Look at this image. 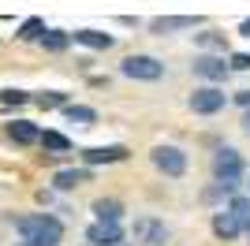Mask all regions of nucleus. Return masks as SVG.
<instances>
[{
    "instance_id": "nucleus-1",
    "label": "nucleus",
    "mask_w": 250,
    "mask_h": 246,
    "mask_svg": "<svg viewBox=\"0 0 250 246\" xmlns=\"http://www.w3.org/2000/svg\"><path fill=\"white\" fill-rule=\"evenodd\" d=\"M15 231L22 235V243L30 246H60L63 243V220L52 213H30L15 220Z\"/></svg>"
},
{
    "instance_id": "nucleus-2",
    "label": "nucleus",
    "mask_w": 250,
    "mask_h": 246,
    "mask_svg": "<svg viewBox=\"0 0 250 246\" xmlns=\"http://www.w3.org/2000/svg\"><path fill=\"white\" fill-rule=\"evenodd\" d=\"M243 172H247V161H243V153H239V149L224 145V149H217V153H213V179H217V183L239 186Z\"/></svg>"
},
{
    "instance_id": "nucleus-3",
    "label": "nucleus",
    "mask_w": 250,
    "mask_h": 246,
    "mask_svg": "<svg viewBox=\"0 0 250 246\" xmlns=\"http://www.w3.org/2000/svg\"><path fill=\"white\" fill-rule=\"evenodd\" d=\"M120 75H124V79H135V82H157V79H165V63L157 60V56L135 52V56H127V60L120 63Z\"/></svg>"
},
{
    "instance_id": "nucleus-4",
    "label": "nucleus",
    "mask_w": 250,
    "mask_h": 246,
    "mask_svg": "<svg viewBox=\"0 0 250 246\" xmlns=\"http://www.w3.org/2000/svg\"><path fill=\"white\" fill-rule=\"evenodd\" d=\"M149 161H153V168L161 175H168V179H179V175L187 172V153H183L179 145H153V149H149Z\"/></svg>"
},
{
    "instance_id": "nucleus-5",
    "label": "nucleus",
    "mask_w": 250,
    "mask_h": 246,
    "mask_svg": "<svg viewBox=\"0 0 250 246\" xmlns=\"http://www.w3.org/2000/svg\"><path fill=\"white\" fill-rule=\"evenodd\" d=\"M190 71L198 75V79H206L209 86H217V82H228V63H224V56H217V52H202V56H194V63H190Z\"/></svg>"
},
{
    "instance_id": "nucleus-6",
    "label": "nucleus",
    "mask_w": 250,
    "mask_h": 246,
    "mask_svg": "<svg viewBox=\"0 0 250 246\" xmlns=\"http://www.w3.org/2000/svg\"><path fill=\"white\" fill-rule=\"evenodd\" d=\"M224 104H228V93L220 86H198L190 93V112H198V116H217Z\"/></svg>"
},
{
    "instance_id": "nucleus-7",
    "label": "nucleus",
    "mask_w": 250,
    "mask_h": 246,
    "mask_svg": "<svg viewBox=\"0 0 250 246\" xmlns=\"http://www.w3.org/2000/svg\"><path fill=\"white\" fill-rule=\"evenodd\" d=\"M79 157H83V168H97V164H124L127 157H131V149L112 142V145H90V149H83Z\"/></svg>"
},
{
    "instance_id": "nucleus-8",
    "label": "nucleus",
    "mask_w": 250,
    "mask_h": 246,
    "mask_svg": "<svg viewBox=\"0 0 250 246\" xmlns=\"http://www.w3.org/2000/svg\"><path fill=\"white\" fill-rule=\"evenodd\" d=\"M131 235H135V243H142V246H165L168 243V227L161 224V220H153V216H138L135 227H131Z\"/></svg>"
},
{
    "instance_id": "nucleus-9",
    "label": "nucleus",
    "mask_w": 250,
    "mask_h": 246,
    "mask_svg": "<svg viewBox=\"0 0 250 246\" xmlns=\"http://www.w3.org/2000/svg\"><path fill=\"white\" fill-rule=\"evenodd\" d=\"M86 243L90 246H120L124 243V227L120 224H90L86 227Z\"/></svg>"
},
{
    "instance_id": "nucleus-10",
    "label": "nucleus",
    "mask_w": 250,
    "mask_h": 246,
    "mask_svg": "<svg viewBox=\"0 0 250 246\" xmlns=\"http://www.w3.org/2000/svg\"><path fill=\"white\" fill-rule=\"evenodd\" d=\"M198 15H157L149 19V30L153 34H176V30H194L198 26Z\"/></svg>"
},
{
    "instance_id": "nucleus-11",
    "label": "nucleus",
    "mask_w": 250,
    "mask_h": 246,
    "mask_svg": "<svg viewBox=\"0 0 250 246\" xmlns=\"http://www.w3.org/2000/svg\"><path fill=\"white\" fill-rule=\"evenodd\" d=\"M4 134H8L15 145H38V123H30V120H11V123H4Z\"/></svg>"
},
{
    "instance_id": "nucleus-12",
    "label": "nucleus",
    "mask_w": 250,
    "mask_h": 246,
    "mask_svg": "<svg viewBox=\"0 0 250 246\" xmlns=\"http://www.w3.org/2000/svg\"><path fill=\"white\" fill-rule=\"evenodd\" d=\"M71 41H79V45H86V49H94V52H104V49H112L116 38L112 34H104V30H90V26H83V30H75Z\"/></svg>"
},
{
    "instance_id": "nucleus-13",
    "label": "nucleus",
    "mask_w": 250,
    "mask_h": 246,
    "mask_svg": "<svg viewBox=\"0 0 250 246\" xmlns=\"http://www.w3.org/2000/svg\"><path fill=\"white\" fill-rule=\"evenodd\" d=\"M90 168H60V172L52 175V186L56 190H75V186H83V183H90Z\"/></svg>"
},
{
    "instance_id": "nucleus-14",
    "label": "nucleus",
    "mask_w": 250,
    "mask_h": 246,
    "mask_svg": "<svg viewBox=\"0 0 250 246\" xmlns=\"http://www.w3.org/2000/svg\"><path fill=\"white\" fill-rule=\"evenodd\" d=\"M94 216H97V224H120L124 202H116V198H97L94 202Z\"/></svg>"
},
{
    "instance_id": "nucleus-15",
    "label": "nucleus",
    "mask_w": 250,
    "mask_h": 246,
    "mask_svg": "<svg viewBox=\"0 0 250 246\" xmlns=\"http://www.w3.org/2000/svg\"><path fill=\"white\" fill-rule=\"evenodd\" d=\"M213 235H217L220 243H231V239H239V224L231 220V213H228V209L213 213Z\"/></svg>"
},
{
    "instance_id": "nucleus-16",
    "label": "nucleus",
    "mask_w": 250,
    "mask_h": 246,
    "mask_svg": "<svg viewBox=\"0 0 250 246\" xmlns=\"http://www.w3.org/2000/svg\"><path fill=\"white\" fill-rule=\"evenodd\" d=\"M60 112H63L67 123H79V127H94L97 123V112L90 108V104H63Z\"/></svg>"
},
{
    "instance_id": "nucleus-17",
    "label": "nucleus",
    "mask_w": 250,
    "mask_h": 246,
    "mask_svg": "<svg viewBox=\"0 0 250 246\" xmlns=\"http://www.w3.org/2000/svg\"><path fill=\"white\" fill-rule=\"evenodd\" d=\"M38 145L49 149V157H56V153H67V149H71V138L60 134V131H42L38 134Z\"/></svg>"
},
{
    "instance_id": "nucleus-18",
    "label": "nucleus",
    "mask_w": 250,
    "mask_h": 246,
    "mask_svg": "<svg viewBox=\"0 0 250 246\" xmlns=\"http://www.w3.org/2000/svg\"><path fill=\"white\" fill-rule=\"evenodd\" d=\"M228 213H231V220L239 224V231H250V198L235 194V198L228 202Z\"/></svg>"
},
{
    "instance_id": "nucleus-19",
    "label": "nucleus",
    "mask_w": 250,
    "mask_h": 246,
    "mask_svg": "<svg viewBox=\"0 0 250 246\" xmlns=\"http://www.w3.org/2000/svg\"><path fill=\"white\" fill-rule=\"evenodd\" d=\"M38 41H42V49H49V52H63L67 45H71V34H67V30H52V26H45V34H42Z\"/></svg>"
},
{
    "instance_id": "nucleus-20",
    "label": "nucleus",
    "mask_w": 250,
    "mask_h": 246,
    "mask_svg": "<svg viewBox=\"0 0 250 246\" xmlns=\"http://www.w3.org/2000/svg\"><path fill=\"white\" fill-rule=\"evenodd\" d=\"M30 101L38 104V108H63L67 104V93H60V90H45V93H30Z\"/></svg>"
},
{
    "instance_id": "nucleus-21",
    "label": "nucleus",
    "mask_w": 250,
    "mask_h": 246,
    "mask_svg": "<svg viewBox=\"0 0 250 246\" xmlns=\"http://www.w3.org/2000/svg\"><path fill=\"white\" fill-rule=\"evenodd\" d=\"M194 45L213 49V52H224V49H228V38H224L220 30H202V34H194Z\"/></svg>"
},
{
    "instance_id": "nucleus-22",
    "label": "nucleus",
    "mask_w": 250,
    "mask_h": 246,
    "mask_svg": "<svg viewBox=\"0 0 250 246\" xmlns=\"http://www.w3.org/2000/svg\"><path fill=\"white\" fill-rule=\"evenodd\" d=\"M42 34H45V19H38V15H34V19H26L19 30H15V38H19V41H38Z\"/></svg>"
},
{
    "instance_id": "nucleus-23",
    "label": "nucleus",
    "mask_w": 250,
    "mask_h": 246,
    "mask_svg": "<svg viewBox=\"0 0 250 246\" xmlns=\"http://www.w3.org/2000/svg\"><path fill=\"white\" fill-rule=\"evenodd\" d=\"M26 101H30L26 90H0V104H4V108H19V104H26Z\"/></svg>"
},
{
    "instance_id": "nucleus-24",
    "label": "nucleus",
    "mask_w": 250,
    "mask_h": 246,
    "mask_svg": "<svg viewBox=\"0 0 250 246\" xmlns=\"http://www.w3.org/2000/svg\"><path fill=\"white\" fill-rule=\"evenodd\" d=\"M228 71H250V52H231L228 56Z\"/></svg>"
},
{
    "instance_id": "nucleus-25",
    "label": "nucleus",
    "mask_w": 250,
    "mask_h": 246,
    "mask_svg": "<svg viewBox=\"0 0 250 246\" xmlns=\"http://www.w3.org/2000/svg\"><path fill=\"white\" fill-rule=\"evenodd\" d=\"M235 104H243V108L250 112V90H239V93H235Z\"/></svg>"
},
{
    "instance_id": "nucleus-26",
    "label": "nucleus",
    "mask_w": 250,
    "mask_h": 246,
    "mask_svg": "<svg viewBox=\"0 0 250 246\" xmlns=\"http://www.w3.org/2000/svg\"><path fill=\"white\" fill-rule=\"evenodd\" d=\"M239 34H243V38H250V19H243V22H239Z\"/></svg>"
},
{
    "instance_id": "nucleus-27",
    "label": "nucleus",
    "mask_w": 250,
    "mask_h": 246,
    "mask_svg": "<svg viewBox=\"0 0 250 246\" xmlns=\"http://www.w3.org/2000/svg\"><path fill=\"white\" fill-rule=\"evenodd\" d=\"M243 127H247V134H250V112H243Z\"/></svg>"
},
{
    "instance_id": "nucleus-28",
    "label": "nucleus",
    "mask_w": 250,
    "mask_h": 246,
    "mask_svg": "<svg viewBox=\"0 0 250 246\" xmlns=\"http://www.w3.org/2000/svg\"><path fill=\"white\" fill-rule=\"evenodd\" d=\"M15 246H30V243H15Z\"/></svg>"
}]
</instances>
